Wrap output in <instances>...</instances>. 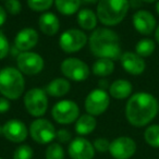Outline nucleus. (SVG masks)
I'll return each mask as SVG.
<instances>
[{"label": "nucleus", "mask_w": 159, "mask_h": 159, "mask_svg": "<svg viewBox=\"0 0 159 159\" xmlns=\"http://www.w3.org/2000/svg\"><path fill=\"white\" fill-rule=\"evenodd\" d=\"M155 9H156L157 14H158V16H159V0L156 2V7H155Z\"/></svg>", "instance_id": "obj_41"}, {"label": "nucleus", "mask_w": 159, "mask_h": 159, "mask_svg": "<svg viewBox=\"0 0 159 159\" xmlns=\"http://www.w3.org/2000/svg\"><path fill=\"white\" fill-rule=\"evenodd\" d=\"M11 108V104H10V100L8 98L1 96L0 97V115H3L7 111L10 110Z\"/></svg>", "instance_id": "obj_34"}, {"label": "nucleus", "mask_w": 159, "mask_h": 159, "mask_svg": "<svg viewBox=\"0 0 159 159\" xmlns=\"http://www.w3.org/2000/svg\"><path fill=\"white\" fill-rule=\"evenodd\" d=\"M71 89V83L69 80L66 77H57L53 79L52 81L46 85V91L47 95L51 96V97H63L70 92Z\"/></svg>", "instance_id": "obj_20"}, {"label": "nucleus", "mask_w": 159, "mask_h": 159, "mask_svg": "<svg viewBox=\"0 0 159 159\" xmlns=\"http://www.w3.org/2000/svg\"><path fill=\"white\" fill-rule=\"evenodd\" d=\"M51 116L52 119L59 124L74 123L80 117V107L73 100L62 99L53 105Z\"/></svg>", "instance_id": "obj_9"}, {"label": "nucleus", "mask_w": 159, "mask_h": 159, "mask_svg": "<svg viewBox=\"0 0 159 159\" xmlns=\"http://www.w3.org/2000/svg\"><path fill=\"white\" fill-rule=\"evenodd\" d=\"M98 84H99V89H106V87H108L109 89V84H108V82H107L106 80H100L99 81V83H98Z\"/></svg>", "instance_id": "obj_37"}, {"label": "nucleus", "mask_w": 159, "mask_h": 159, "mask_svg": "<svg viewBox=\"0 0 159 159\" xmlns=\"http://www.w3.org/2000/svg\"><path fill=\"white\" fill-rule=\"evenodd\" d=\"M132 23L135 31L144 36L154 33L157 27V21L154 14L147 10H137L132 16Z\"/></svg>", "instance_id": "obj_15"}, {"label": "nucleus", "mask_w": 159, "mask_h": 159, "mask_svg": "<svg viewBox=\"0 0 159 159\" xmlns=\"http://www.w3.org/2000/svg\"><path fill=\"white\" fill-rule=\"evenodd\" d=\"M0 159H2V158H1V157H0Z\"/></svg>", "instance_id": "obj_42"}, {"label": "nucleus", "mask_w": 159, "mask_h": 159, "mask_svg": "<svg viewBox=\"0 0 159 159\" xmlns=\"http://www.w3.org/2000/svg\"><path fill=\"white\" fill-rule=\"evenodd\" d=\"M55 3V0H27V6L32 11L46 12Z\"/></svg>", "instance_id": "obj_28"}, {"label": "nucleus", "mask_w": 159, "mask_h": 159, "mask_svg": "<svg viewBox=\"0 0 159 159\" xmlns=\"http://www.w3.org/2000/svg\"><path fill=\"white\" fill-rule=\"evenodd\" d=\"M133 92L132 83L128 80L119 79L116 80L109 85L108 93L110 97L115 98V99H125V98H130Z\"/></svg>", "instance_id": "obj_19"}, {"label": "nucleus", "mask_w": 159, "mask_h": 159, "mask_svg": "<svg viewBox=\"0 0 159 159\" xmlns=\"http://www.w3.org/2000/svg\"><path fill=\"white\" fill-rule=\"evenodd\" d=\"M55 125L49 120L44 118H36L31 123L29 129V134L34 142L37 144H50L53 139H56Z\"/></svg>", "instance_id": "obj_8"}, {"label": "nucleus", "mask_w": 159, "mask_h": 159, "mask_svg": "<svg viewBox=\"0 0 159 159\" xmlns=\"http://www.w3.org/2000/svg\"><path fill=\"white\" fill-rule=\"evenodd\" d=\"M82 0H55L56 9L62 16H73L81 8Z\"/></svg>", "instance_id": "obj_24"}, {"label": "nucleus", "mask_w": 159, "mask_h": 159, "mask_svg": "<svg viewBox=\"0 0 159 159\" xmlns=\"http://www.w3.org/2000/svg\"><path fill=\"white\" fill-rule=\"evenodd\" d=\"M64 149L60 143H50L45 152L46 159H64Z\"/></svg>", "instance_id": "obj_27"}, {"label": "nucleus", "mask_w": 159, "mask_h": 159, "mask_svg": "<svg viewBox=\"0 0 159 159\" xmlns=\"http://www.w3.org/2000/svg\"><path fill=\"white\" fill-rule=\"evenodd\" d=\"M110 105V95L102 89H95L89 92L84 102L86 113L97 117L105 113Z\"/></svg>", "instance_id": "obj_10"}, {"label": "nucleus", "mask_w": 159, "mask_h": 159, "mask_svg": "<svg viewBox=\"0 0 159 159\" xmlns=\"http://www.w3.org/2000/svg\"><path fill=\"white\" fill-rule=\"evenodd\" d=\"M23 102L29 115L35 118H42L48 109V95L45 89L39 87L31 89L25 93Z\"/></svg>", "instance_id": "obj_5"}, {"label": "nucleus", "mask_w": 159, "mask_h": 159, "mask_svg": "<svg viewBox=\"0 0 159 159\" xmlns=\"http://www.w3.org/2000/svg\"><path fill=\"white\" fill-rule=\"evenodd\" d=\"M156 49V43L150 38H142L135 45V52L142 58L149 57Z\"/></svg>", "instance_id": "obj_25"}, {"label": "nucleus", "mask_w": 159, "mask_h": 159, "mask_svg": "<svg viewBox=\"0 0 159 159\" xmlns=\"http://www.w3.org/2000/svg\"><path fill=\"white\" fill-rule=\"evenodd\" d=\"M18 69L25 75H36L44 70V58L37 52L25 51L20 52L16 58Z\"/></svg>", "instance_id": "obj_11"}, {"label": "nucleus", "mask_w": 159, "mask_h": 159, "mask_svg": "<svg viewBox=\"0 0 159 159\" xmlns=\"http://www.w3.org/2000/svg\"><path fill=\"white\" fill-rule=\"evenodd\" d=\"M77 24L84 31H94L97 29V14L91 9H81L77 12Z\"/></svg>", "instance_id": "obj_22"}, {"label": "nucleus", "mask_w": 159, "mask_h": 159, "mask_svg": "<svg viewBox=\"0 0 159 159\" xmlns=\"http://www.w3.org/2000/svg\"><path fill=\"white\" fill-rule=\"evenodd\" d=\"M144 139L149 146L159 148V124H152L147 126L144 132Z\"/></svg>", "instance_id": "obj_26"}, {"label": "nucleus", "mask_w": 159, "mask_h": 159, "mask_svg": "<svg viewBox=\"0 0 159 159\" xmlns=\"http://www.w3.org/2000/svg\"><path fill=\"white\" fill-rule=\"evenodd\" d=\"M23 73L13 66L0 70V94L9 100H16L24 94L25 80Z\"/></svg>", "instance_id": "obj_4"}, {"label": "nucleus", "mask_w": 159, "mask_h": 159, "mask_svg": "<svg viewBox=\"0 0 159 159\" xmlns=\"http://www.w3.org/2000/svg\"><path fill=\"white\" fill-rule=\"evenodd\" d=\"M89 46L92 55L99 58L120 59L121 46L120 38L115 31L108 27H97L89 37Z\"/></svg>", "instance_id": "obj_2"}, {"label": "nucleus", "mask_w": 159, "mask_h": 159, "mask_svg": "<svg viewBox=\"0 0 159 159\" xmlns=\"http://www.w3.org/2000/svg\"><path fill=\"white\" fill-rule=\"evenodd\" d=\"M38 26L44 35L55 36L60 30V20L52 12H44L38 19Z\"/></svg>", "instance_id": "obj_18"}, {"label": "nucleus", "mask_w": 159, "mask_h": 159, "mask_svg": "<svg viewBox=\"0 0 159 159\" xmlns=\"http://www.w3.org/2000/svg\"><path fill=\"white\" fill-rule=\"evenodd\" d=\"M136 152V143L129 136H119L110 143L109 154L115 159H130Z\"/></svg>", "instance_id": "obj_13"}, {"label": "nucleus", "mask_w": 159, "mask_h": 159, "mask_svg": "<svg viewBox=\"0 0 159 159\" xmlns=\"http://www.w3.org/2000/svg\"><path fill=\"white\" fill-rule=\"evenodd\" d=\"M34 150L27 144L18 146L13 152V159H33Z\"/></svg>", "instance_id": "obj_29"}, {"label": "nucleus", "mask_w": 159, "mask_h": 159, "mask_svg": "<svg viewBox=\"0 0 159 159\" xmlns=\"http://www.w3.org/2000/svg\"><path fill=\"white\" fill-rule=\"evenodd\" d=\"M7 18H8V13L6 11L5 7L0 6V27L5 25V23L7 22Z\"/></svg>", "instance_id": "obj_35"}, {"label": "nucleus", "mask_w": 159, "mask_h": 159, "mask_svg": "<svg viewBox=\"0 0 159 159\" xmlns=\"http://www.w3.org/2000/svg\"><path fill=\"white\" fill-rule=\"evenodd\" d=\"M38 40H39L38 32L32 27H25L19 31L14 37V47L20 52L31 51L34 47H36Z\"/></svg>", "instance_id": "obj_16"}, {"label": "nucleus", "mask_w": 159, "mask_h": 159, "mask_svg": "<svg viewBox=\"0 0 159 159\" xmlns=\"http://www.w3.org/2000/svg\"><path fill=\"white\" fill-rule=\"evenodd\" d=\"M129 10V0H99L96 14L102 24L116 26L125 19Z\"/></svg>", "instance_id": "obj_3"}, {"label": "nucleus", "mask_w": 159, "mask_h": 159, "mask_svg": "<svg viewBox=\"0 0 159 159\" xmlns=\"http://www.w3.org/2000/svg\"><path fill=\"white\" fill-rule=\"evenodd\" d=\"M158 102H159V100H158Z\"/></svg>", "instance_id": "obj_43"}, {"label": "nucleus", "mask_w": 159, "mask_h": 159, "mask_svg": "<svg viewBox=\"0 0 159 159\" xmlns=\"http://www.w3.org/2000/svg\"><path fill=\"white\" fill-rule=\"evenodd\" d=\"M0 135L12 143H22L27 139L29 129L21 120L10 119L0 126Z\"/></svg>", "instance_id": "obj_12"}, {"label": "nucleus", "mask_w": 159, "mask_h": 159, "mask_svg": "<svg viewBox=\"0 0 159 159\" xmlns=\"http://www.w3.org/2000/svg\"><path fill=\"white\" fill-rule=\"evenodd\" d=\"M56 139H58L59 143H70L72 141V134L70 131H68L66 129H60L56 133Z\"/></svg>", "instance_id": "obj_33"}, {"label": "nucleus", "mask_w": 159, "mask_h": 159, "mask_svg": "<svg viewBox=\"0 0 159 159\" xmlns=\"http://www.w3.org/2000/svg\"><path fill=\"white\" fill-rule=\"evenodd\" d=\"M110 143L111 142L105 137H98L94 141L93 145L95 150H97L98 152H107L110 148Z\"/></svg>", "instance_id": "obj_32"}, {"label": "nucleus", "mask_w": 159, "mask_h": 159, "mask_svg": "<svg viewBox=\"0 0 159 159\" xmlns=\"http://www.w3.org/2000/svg\"><path fill=\"white\" fill-rule=\"evenodd\" d=\"M68 152L71 159H93L95 156V148L89 139L79 136L69 143Z\"/></svg>", "instance_id": "obj_14"}, {"label": "nucleus", "mask_w": 159, "mask_h": 159, "mask_svg": "<svg viewBox=\"0 0 159 159\" xmlns=\"http://www.w3.org/2000/svg\"><path fill=\"white\" fill-rule=\"evenodd\" d=\"M91 71L93 74L100 77H106L112 74L115 71V62L111 59L107 58H99L93 63L91 68Z\"/></svg>", "instance_id": "obj_23"}, {"label": "nucleus", "mask_w": 159, "mask_h": 159, "mask_svg": "<svg viewBox=\"0 0 159 159\" xmlns=\"http://www.w3.org/2000/svg\"><path fill=\"white\" fill-rule=\"evenodd\" d=\"M5 9L11 16H18L22 11V3L20 0H6Z\"/></svg>", "instance_id": "obj_30"}, {"label": "nucleus", "mask_w": 159, "mask_h": 159, "mask_svg": "<svg viewBox=\"0 0 159 159\" xmlns=\"http://www.w3.org/2000/svg\"><path fill=\"white\" fill-rule=\"evenodd\" d=\"M158 111V100L147 92L132 94L125 105V118L135 128H143L149 124L156 118Z\"/></svg>", "instance_id": "obj_1"}, {"label": "nucleus", "mask_w": 159, "mask_h": 159, "mask_svg": "<svg viewBox=\"0 0 159 159\" xmlns=\"http://www.w3.org/2000/svg\"><path fill=\"white\" fill-rule=\"evenodd\" d=\"M142 1L145 3H152V2H157L158 0H142Z\"/></svg>", "instance_id": "obj_40"}, {"label": "nucleus", "mask_w": 159, "mask_h": 159, "mask_svg": "<svg viewBox=\"0 0 159 159\" xmlns=\"http://www.w3.org/2000/svg\"><path fill=\"white\" fill-rule=\"evenodd\" d=\"M96 126H97L96 117L89 115V113H85V115L80 116L77 118L74 124V130L80 136H85V135L93 133Z\"/></svg>", "instance_id": "obj_21"}, {"label": "nucleus", "mask_w": 159, "mask_h": 159, "mask_svg": "<svg viewBox=\"0 0 159 159\" xmlns=\"http://www.w3.org/2000/svg\"><path fill=\"white\" fill-rule=\"evenodd\" d=\"M82 1H84V2H86V3H89V5H94V3H98L99 0H82Z\"/></svg>", "instance_id": "obj_39"}, {"label": "nucleus", "mask_w": 159, "mask_h": 159, "mask_svg": "<svg viewBox=\"0 0 159 159\" xmlns=\"http://www.w3.org/2000/svg\"><path fill=\"white\" fill-rule=\"evenodd\" d=\"M120 62L124 71L131 75H141L146 69L144 58L139 57L136 52H133V51L122 52L120 57Z\"/></svg>", "instance_id": "obj_17"}, {"label": "nucleus", "mask_w": 159, "mask_h": 159, "mask_svg": "<svg viewBox=\"0 0 159 159\" xmlns=\"http://www.w3.org/2000/svg\"><path fill=\"white\" fill-rule=\"evenodd\" d=\"M129 3H130V8H133V9H137L142 6L143 1L142 0H129Z\"/></svg>", "instance_id": "obj_36"}, {"label": "nucleus", "mask_w": 159, "mask_h": 159, "mask_svg": "<svg viewBox=\"0 0 159 159\" xmlns=\"http://www.w3.org/2000/svg\"><path fill=\"white\" fill-rule=\"evenodd\" d=\"M155 40L159 44V25H157L156 30H155Z\"/></svg>", "instance_id": "obj_38"}, {"label": "nucleus", "mask_w": 159, "mask_h": 159, "mask_svg": "<svg viewBox=\"0 0 159 159\" xmlns=\"http://www.w3.org/2000/svg\"><path fill=\"white\" fill-rule=\"evenodd\" d=\"M89 43V37L84 31L69 29L59 37V47L66 53H75L82 50Z\"/></svg>", "instance_id": "obj_7"}, {"label": "nucleus", "mask_w": 159, "mask_h": 159, "mask_svg": "<svg viewBox=\"0 0 159 159\" xmlns=\"http://www.w3.org/2000/svg\"><path fill=\"white\" fill-rule=\"evenodd\" d=\"M60 70L66 80L74 82H83L91 74L89 66L83 60L74 57L64 59L60 64Z\"/></svg>", "instance_id": "obj_6"}, {"label": "nucleus", "mask_w": 159, "mask_h": 159, "mask_svg": "<svg viewBox=\"0 0 159 159\" xmlns=\"http://www.w3.org/2000/svg\"><path fill=\"white\" fill-rule=\"evenodd\" d=\"M10 52V43L7 36L3 34L2 31H0V60L5 59Z\"/></svg>", "instance_id": "obj_31"}]
</instances>
